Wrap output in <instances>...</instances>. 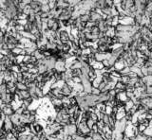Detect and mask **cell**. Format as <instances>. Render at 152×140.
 <instances>
[{
	"mask_svg": "<svg viewBox=\"0 0 152 140\" xmlns=\"http://www.w3.org/2000/svg\"><path fill=\"white\" fill-rule=\"evenodd\" d=\"M114 89H117V90H121V91H125L126 90V85H125V83H123V82L119 80L117 82H115V88Z\"/></svg>",
	"mask_w": 152,
	"mask_h": 140,
	"instance_id": "cell-6",
	"label": "cell"
},
{
	"mask_svg": "<svg viewBox=\"0 0 152 140\" xmlns=\"http://www.w3.org/2000/svg\"><path fill=\"white\" fill-rule=\"evenodd\" d=\"M78 20L80 22H83V23H88L90 21V13H86V14H83V15L79 16Z\"/></svg>",
	"mask_w": 152,
	"mask_h": 140,
	"instance_id": "cell-8",
	"label": "cell"
},
{
	"mask_svg": "<svg viewBox=\"0 0 152 140\" xmlns=\"http://www.w3.org/2000/svg\"><path fill=\"white\" fill-rule=\"evenodd\" d=\"M145 11L148 12H152V1H149L148 4L145 6Z\"/></svg>",
	"mask_w": 152,
	"mask_h": 140,
	"instance_id": "cell-31",
	"label": "cell"
},
{
	"mask_svg": "<svg viewBox=\"0 0 152 140\" xmlns=\"http://www.w3.org/2000/svg\"><path fill=\"white\" fill-rule=\"evenodd\" d=\"M94 124H95V122H94L92 119H90H90H88V120H86V126L89 127V129H90V130H91V128L93 127Z\"/></svg>",
	"mask_w": 152,
	"mask_h": 140,
	"instance_id": "cell-26",
	"label": "cell"
},
{
	"mask_svg": "<svg viewBox=\"0 0 152 140\" xmlns=\"http://www.w3.org/2000/svg\"><path fill=\"white\" fill-rule=\"evenodd\" d=\"M24 57H25V56H23V55H18V56H16V61L18 62V64H20L21 62H23Z\"/></svg>",
	"mask_w": 152,
	"mask_h": 140,
	"instance_id": "cell-32",
	"label": "cell"
},
{
	"mask_svg": "<svg viewBox=\"0 0 152 140\" xmlns=\"http://www.w3.org/2000/svg\"><path fill=\"white\" fill-rule=\"evenodd\" d=\"M90 32H91L93 35H99V33H100V29H99V27H93L91 28Z\"/></svg>",
	"mask_w": 152,
	"mask_h": 140,
	"instance_id": "cell-24",
	"label": "cell"
},
{
	"mask_svg": "<svg viewBox=\"0 0 152 140\" xmlns=\"http://www.w3.org/2000/svg\"><path fill=\"white\" fill-rule=\"evenodd\" d=\"M90 94L91 95H93V96H96V97H98V96H100L101 95V91L98 89V88H91V91H90Z\"/></svg>",
	"mask_w": 152,
	"mask_h": 140,
	"instance_id": "cell-16",
	"label": "cell"
},
{
	"mask_svg": "<svg viewBox=\"0 0 152 140\" xmlns=\"http://www.w3.org/2000/svg\"><path fill=\"white\" fill-rule=\"evenodd\" d=\"M111 113H112V107H111V106H108V105H105V114H106V115L110 116V115H111Z\"/></svg>",
	"mask_w": 152,
	"mask_h": 140,
	"instance_id": "cell-27",
	"label": "cell"
},
{
	"mask_svg": "<svg viewBox=\"0 0 152 140\" xmlns=\"http://www.w3.org/2000/svg\"><path fill=\"white\" fill-rule=\"evenodd\" d=\"M120 81H121L123 83H125V85H126V84H128V82H129V81H130V79L128 78V76H127V75H122V77H121V79H120Z\"/></svg>",
	"mask_w": 152,
	"mask_h": 140,
	"instance_id": "cell-14",
	"label": "cell"
},
{
	"mask_svg": "<svg viewBox=\"0 0 152 140\" xmlns=\"http://www.w3.org/2000/svg\"><path fill=\"white\" fill-rule=\"evenodd\" d=\"M146 128H147V127H145L144 124H139L138 126H137V129H138L139 133H144V132H145Z\"/></svg>",
	"mask_w": 152,
	"mask_h": 140,
	"instance_id": "cell-15",
	"label": "cell"
},
{
	"mask_svg": "<svg viewBox=\"0 0 152 140\" xmlns=\"http://www.w3.org/2000/svg\"><path fill=\"white\" fill-rule=\"evenodd\" d=\"M15 87L18 91H24V90H27V85H26L24 82H16Z\"/></svg>",
	"mask_w": 152,
	"mask_h": 140,
	"instance_id": "cell-11",
	"label": "cell"
},
{
	"mask_svg": "<svg viewBox=\"0 0 152 140\" xmlns=\"http://www.w3.org/2000/svg\"><path fill=\"white\" fill-rule=\"evenodd\" d=\"M98 130H99V128H98L97 124L95 123V124L93 125V127L91 128V130H90V131H91L92 132H98Z\"/></svg>",
	"mask_w": 152,
	"mask_h": 140,
	"instance_id": "cell-35",
	"label": "cell"
},
{
	"mask_svg": "<svg viewBox=\"0 0 152 140\" xmlns=\"http://www.w3.org/2000/svg\"><path fill=\"white\" fill-rule=\"evenodd\" d=\"M105 36L108 37V38H113L116 36V30H115V27H109L107 31L105 32Z\"/></svg>",
	"mask_w": 152,
	"mask_h": 140,
	"instance_id": "cell-5",
	"label": "cell"
},
{
	"mask_svg": "<svg viewBox=\"0 0 152 140\" xmlns=\"http://www.w3.org/2000/svg\"><path fill=\"white\" fill-rule=\"evenodd\" d=\"M146 94L148 96L149 95H152V85H146Z\"/></svg>",
	"mask_w": 152,
	"mask_h": 140,
	"instance_id": "cell-34",
	"label": "cell"
},
{
	"mask_svg": "<svg viewBox=\"0 0 152 140\" xmlns=\"http://www.w3.org/2000/svg\"><path fill=\"white\" fill-rule=\"evenodd\" d=\"M149 128L152 129V120H150V124H149Z\"/></svg>",
	"mask_w": 152,
	"mask_h": 140,
	"instance_id": "cell-41",
	"label": "cell"
},
{
	"mask_svg": "<svg viewBox=\"0 0 152 140\" xmlns=\"http://www.w3.org/2000/svg\"><path fill=\"white\" fill-rule=\"evenodd\" d=\"M22 51H23V49H21L19 47H15L14 49H12V53L13 55H15V56H18V55L22 54Z\"/></svg>",
	"mask_w": 152,
	"mask_h": 140,
	"instance_id": "cell-17",
	"label": "cell"
},
{
	"mask_svg": "<svg viewBox=\"0 0 152 140\" xmlns=\"http://www.w3.org/2000/svg\"><path fill=\"white\" fill-rule=\"evenodd\" d=\"M106 84H107V83H106V82H104V81H102L101 82V83H100V85H99V87H98V89L100 90V91H103V90L105 89V86H106Z\"/></svg>",
	"mask_w": 152,
	"mask_h": 140,
	"instance_id": "cell-30",
	"label": "cell"
},
{
	"mask_svg": "<svg viewBox=\"0 0 152 140\" xmlns=\"http://www.w3.org/2000/svg\"><path fill=\"white\" fill-rule=\"evenodd\" d=\"M60 89H61V93H62L65 97H70L71 94H72V91H73V88L70 87L66 82H65V84H64Z\"/></svg>",
	"mask_w": 152,
	"mask_h": 140,
	"instance_id": "cell-3",
	"label": "cell"
},
{
	"mask_svg": "<svg viewBox=\"0 0 152 140\" xmlns=\"http://www.w3.org/2000/svg\"><path fill=\"white\" fill-rule=\"evenodd\" d=\"M10 118H11V121H12V125L15 127V126H17V125L20 124V118H19V116H17L15 113L12 115V117H10Z\"/></svg>",
	"mask_w": 152,
	"mask_h": 140,
	"instance_id": "cell-4",
	"label": "cell"
},
{
	"mask_svg": "<svg viewBox=\"0 0 152 140\" xmlns=\"http://www.w3.org/2000/svg\"><path fill=\"white\" fill-rule=\"evenodd\" d=\"M32 140H40V137L37 134H34L33 137H32Z\"/></svg>",
	"mask_w": 152,
	"mask_h": 140,
	"instance_id": "cell-38",
	"label": "cell"
},
{
	"mask_svg": "<svg viewBox=\"0 0 152 140\" xmlns=\"http://www.w3.org/2000/svg\"><path fill=\"white\" fill-rule=\"evenodd\" d=\"M131 70H130V67H128V66H125L124 69L121 71V74L122 75H127L130 72Z\"/></svg>",
	"mask_w": 152,
	"mask_h": 140,
	"instance_id": "cell-28",
	"label": "cell"
},
{
	"mask_svg": "<svg viewBox=\"0 0 152 140\" xmlns=\"http://www.w3.org/2000/svg\"><path fill=\"white\" fill-rule=\"evenodd\" d=\"M119 24H120V21H119L118 16H114V17H112V27H116Z\"/></svg>",
	"mask_w": 152,
	"mask_h": 140,
	"instance_id": "cell-19",
	"label": "cell"
},
{
	"mask_svg": "<svg viewBox=\"0 0 152 140\" xmlns=\"http://www.w3.org/2000/svg\"><path fill=\"white\" fill-rule=\"evenodd\" d=\"M33 135L34 134H32V133H28L27 135H26V140H32Z\"/></svg>",
	"mask_w": 152,
	"mask_h": 140,
	"instance_id": "cell-37",
	"label": "cell"
},
{
	"mask_svg": "<svg viewBox=\"0 0 152 140\" xmlns=\"http://www.w3.org/2000/svg\"><path fill=\"white\" fill-rule=\"evenodd\" d=\"M59 40L62 44H67L70 42V32L66 28L59 30Z\"/></svg>",
	"mask_w": 152,
	"mask_h": 140,
	"instance_id": "cell-1",
	"label": "cell"
},
{
	"mask_svg": "<svg viewBox=\"0 0 152 140\" xmlns=\"http://www.w3.org/2000/svg\"><path fill=\"white\" fill-rule=\"evenodd\" d=\"M3 113H4L5 117H12L13 114L15 113L13 110L12 109V107H11V105H8L4 110H3Z\"/></svg>",
	"mask_w": 152,
	"mask_h": 140,
	"instance_id": "cell-7",
	"label": "cell"
},
{
	"mask_svg": "<svg viewBox=\"0 0 152 140\" xmlns=\"http://www.w3.org/2000/svg\"><path fill=\"white\" fill-rule=\"evenodd\" d=\"M20 95H21V97L23 98V100L25 99H28V98H30L31 97V93L28 91V90H24V91H19Z\"/></svg>",
	"mask_w": 152,
	"mask_h": 140,
	"instance_id": "cell-9",
	"label": "cell"
},
{
	"mask_svg": "<svg viewBox=\"0 0 152 140\" xmlns=\"http://www.w3.org/2000/svg\"><path fill=\"white\" fill-rule=\"evenodd\" d=\"M7 91H8V88H7V85L4 82H1L0 83V94L2 96H5L7 94Z\"/></svg>",
	"mask_w": 152,
	"mask_h": 140,
	"instance_id": "cell-10",
	"label": "cell"
},
{
	"mask_svg": "<svg viewBox=\"0 0 152 140\" xmlns=\"http://www.w3.org/2000/svg\"><path fill=\"white\" fill-rule=\"evenodd\" d=\"M71 80H72V82H73L75 84L82 83V79H81V77H73V78L71 79Z\"/></svg>",
	"mask_w": 152,
	"mask_h": 140,
	"instance_id": "cell-25",
	"label": "cell"
},
{
	"mask_svg": "<svg viewBox=\"0 0 152 140\" xmlns=\"http://www.w3.org/2000/svg\"><path fill=\"white\" fill-rule=\"evenodd\" d=\"M13 138H15V137L13 136V134H12L11 132H8L6 133V137H5V139L6 140H12Z\"/></svg>",
	"mask_w": 152,
	"mask_h": 140,
	"instance_id": "cell-29",
	"label": "cell"
},
{
	"mask_svg": "<svg viewBox=\"0 0 152 140\" xmlns=\"http://www.w3.org/2000/svg\"><path fill=\"white\" fill-rule=\"evenodd\" d=\"M42 5H43L42 1H40V0H31V3H30L31 11H33L35 12V14H39L41 12Z\"/></svg>",
	"mask_w": 152,
	"mask_h": 140,
	"instance_id": "cell-2",
	"label": "cell"
},
{
	"mask_svg": "<svg viewBox=\"0 0 152 140\" xmlns=\"http://www.w3.org/2000/svg\"><path fill=\"white\" fill-rule=\"evenodd\" d=\"M91 139L92 140H104V136L102 135V134H100L99 132H92Z\"/></svg>",
	"mask_w": 152,
	"mask_h": 140,
	"instance_id": "cell-12",
	"label": "cell"
},
{
	"mask_svg": "<svg viewBox=\"0 0 152 140\" xmlns=\"http://www.w3.org/2000/svg\"><path fill=\"white\" fill-rule=\"evenodd\" d=\"M127 76H128V78L129 79H136V78H138V76H137V74H135L134 72H129L128 74H127Z\"/></svg>",
	"mask_w": 152,
	"mask_h": 140,
	"instance_id": "cell-33",
	"label": "cell"
},
{
	"mask_svg": "<svg viewBox=\"0 0 152 140\" xmlns=\"http://www.w3.org/2000/svg\"><path fill=\"white\" fill-rule=\"evenodd\" d=\"M51 11V9L49 7V5L48 4H43L42 5V7H41V12H50Z\"/></svg>",
	"mask_w": 152,
	"mask_h": 140,
	"instance_id": "cell-20",
	"label": "cell"
},
{
	"mask_svg": "<svg viewBox=\"0 0 152 140\" xmlns=\"http://www.w3.org/2000/svg\"><path fill=\"white\" fill-rule=\"evenodd\" d=\"M102 121H103L105 125H108V123H109V116L108 115L105 114V115H104V117H103V118H102Z\"/></svg>",
	"mask_w": 152,
	"mask_h": 140,
	"instance_id": "cell-23",
	"label": "cell"
},
{
	"mask_svg": "<svg viewBox=\"0 0 152 140\" xmlns=\"http://www.w3.org/2000/svg\"><path fill=\"white\" fill-rule=\"evenodd\" d=\"M48 5H49L51 10H53V9L56 8V0H49Z\"/></svg>",
	"mask_w": 152,
	"mask_h": 140,
	"instance_id": "cell-18",
	"label": "cell"
},
{
	"mask_svg": "<svg viewBox=\"0 0 152 140\" xmlns=\"http://www.w3.org/2000/svg\"><path fill=\"white\" fill-rule=\"evenodd\" d=\"M4 57H6V56H4V55H3L2 53H1V52H0V60H2V59L4 58Z\"/></svg>",
	"mask_w": 152,
	"mask_h": 140,
	"instance_id": "cell-40",
	"label": "cell"
},
{
	"mask_svg": "<svg viewBox=\"0 0 152 140\" xmlns=\"http://www.w3.org/2000/svg\"><path fill=\"white\" fill-rule=\"evenodd\" d=\"M104 139L105 140H113V132L108 131L105 133L104 135Z\"/></svg>",
	"mask_w": 152,
	"mask_h": 140,
	"instance_id": "cell-13",
	"label": "cell"
},
{
	"mask_svg": "<svg viewBox=\"0 0 152 140\" xmlns=\"http://www.w3.org/2000/svg\"><path fill=\"white\" fill-rule=\"evenodd\" d=\"M26 133H23V134H20L19 136H18V138H17V140H26Z\"/></svg>",
	"mask_w": 152,
	"mask_h": 140,
	"instance_id": "cell-36",
	"label": "cell"
},
{
	"mask_svg": "<svg viewBox=\"0 0 152 140\" xmlns=\"http://www.w3.org/2000/svg\"><path fill=\"white\" fill-rule=\"evenodd\" d=\"M102 13H104L105 15H110V13H111V8L105 7V8L102 10Z\"/></svg>",
	"mask_w": 152,
	"mask_h": 140,
	"instance_id": "cell-22",
	"label": "cell"
},
{
	"mask_svg": "<svg viewBox=\"0 0 152 140\" xmlns=\"http://www.w3.org/2000/svg\"><path fill=\"white\" fill-rule=\"evenodd\" d=\"M147 108L148 109H152V101H149V102H148Z\"/></svg>",
	"mask_w": 152,
	"mask_h": 140,
	"instance_id": "cell-39",
	"label": "cell"
},
{
	"mask_svg": "<svg viewBox=\"0 0 152 140\" xmlns=\"http://www.w3.org/2000/svg\"><path fill=\"white\" fill-rule=\"evenodd\" d=\"M31 12V6L30 5H27V6H25V8L23 10V13L24 14H26V15H29L30 13Z\"/></svg>",
	"mask_w": 152,
	"mask_h": 140,
	"instance_id": "cell-21",
	"label": "cell"
}]
</instances>
